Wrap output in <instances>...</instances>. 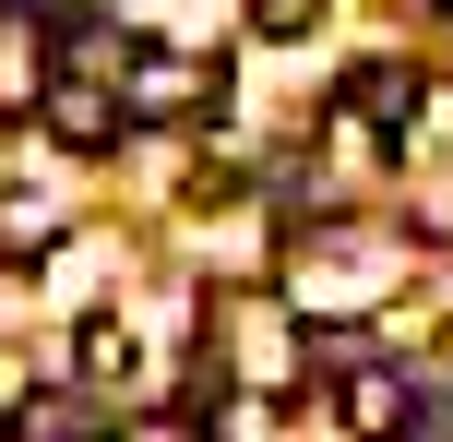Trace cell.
<instances>
[{"label": "cell", "mask_w": 453, "mask_h": 442, "mask_svg": "<svg viewBox=\"0 0 453 442\" xmlns=\"http://www.w3.org/2000/svg\"><path fill=\"white\" fill-rule=\"evenodd\" d=\"M215 60H191V48H132V72H119V96H132V120H215Z\"/></svg>", "instance_id": "1"}, {"label": "cell", "mask_w": 453, "mask_h": 442, "mask_svg": "<svg viewBox=\"0 0 453 442\" xmlns=\"http://www.w3.org/2000/svg\"><path fill=\"white\" fill-rule=\"evenodd\" d=\"M36 120H48V143H72V156H108L119 120H132V96H119V72H84V60H72L60 84H48Z\"/></svg>", "instance_id": "2"}, {"label": "cell", "mask_w": 453, "mask_h": 442, "mask_svg": "<svg viewBox=\"0 0 453 442\" xmlns=\"http://www.w3.org/2000/svg\"><path fill=\"white\" fill-rule=\"evenodd\" d=\"M334 419L358 430V442H394V430H418V371H382V359L334 371Z\"/></svg>", "instance_id": "3"}, {"label": "cell", "mask_w": 453, "mask_h": 442, "mask_svg": "<svg viewBox=\"0 0 453 442\" xmlns=\"http://www.w3.org/2000/svg\"><path fill=\"white\" fill-rule=\"evenodd\" d=\"M48 84H60V72H48V24L12 0V12H0V108H12V120L48 108Z\"/></svg>", "instance_id": "4"}, {"label": "cell", "mask_w": 453, "mask_h": 442, "mask_svg": "<svg viewBox=\"0 0 453 442\" xmlns=\"http://www.w3.org/2000/svg\"><path fill=\"white\" fill-rule=\"evenodd\" d=\"M346 120H358V132H406L418 120V72L406 60H358L346 72Z\"/></svg>", "instance_id": "5"}, {"label": "cell", "mask_w": 453, "mask_h": 442, "mask_svg": "<svg viewBox=\"0 0 453 442\" xmlns=\"http://www.w3.org/2000/svg\"><path fill=\"white\" fill-rule=\"evenodd\" d=\"M48 239H60V204L24 191V180H0V263H36Z\"/></svg>", "instance_id": "6"}, {"label": "cell", "mask_w": 453, "mask_h": 442, "mask_svg": "<svg viewBox=\"0 0 453 442\" xmlns=\"http://www.w3.org/2000/svg\"><path fill=\"white\" fill-rule=\"evenodd\" d=\"M0 442H96V419H84L72 395H24L12 419H0Z\"/></svg>", "instance_id": "7"}, {"label": "cell", "mask_w": 453, "mask_h": 442, "mask_svg": "<svg viewBox=\"0 0 453 442\" xmlns=\"http://www.w3.org/2000/svg\"><path fill=\"white\" fill-rule=\"evenodd\" d=\"M72 359H84V383H132V371H143V359H132V335H119L108 311H96V323L72 335Z\"/></svg>", "instance_id": "8"}, {"label": "cell", "mask_w": 453, "mask_h": 442, "mask_svg": "<svg viewBox=\"0 0 453 442\" xmlns=\"http://www.w3.org/2000/svg\"><path fill=\"white\" fill-rule=\"evenodd\" d=\"M250 24H263V36H311L322 0H250Z\"/></svg>", "instance_id": "9"}]
</instances>
